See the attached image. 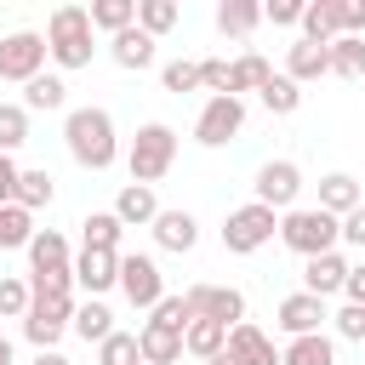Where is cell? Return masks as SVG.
Listing matches in <instances>:
<instances>
[{
    "label": "cell",
    "mask_w": 365,
    "mask_h": 365,
    "mask_svg": "<svg viewBox=\"0 0 365 365\" xmlns=\"http://www.w3.org/2000/svg\"><path fill=\"white\" fill-rule=\"evenodd\" d=\"M34 365H68V359H63L57 348H46V354H34Z\"/></svg>",
    "instance_id": "obj_49"
},
{
    "label": "cell",
    "mask_w": 365,
    "mask_h": 365,
    "mask_svg": "<svg viewBox=\"0 0 365 365\" xmlns=\"http://www.w3.org/2000/svg\"><path fill=\"white\" fill-rule=\"evenodd\" d=\"M342 245H365V205L342 217Z\"/></svg>",
    "instance_id": "obj_47"
},
{
    "label": "cell",
    "mask_w": 365,
    "mask_h": 365,
    "mask_svg": "<svg viewBox=\"0 0 365 365\" xmlns=\"http://www.w3.org/2000/svg\"><path fill=\"white\" fill-rule=\"evenodd\" d=\"M74 291H34V302H29V314H23V336L46 354V348H57V336L74 325Z\"/></svg>",
    "instance_id": "obj_5"
},
{
    "label": "cell",
    "mask_w": 365,
    "mask_h": 365,
    "mask_svg": "<svg viewBox=\"0 0 365 365\" xmlns=\"http://www.w3.org/2000/svg\"><path fill=\"white\" fill-rule=\"evenodd\" d=\"M297 194H302V171L291 160H268L257 171V205L268 211H297Z\"/></svg>",
    "instance_id": "obj_11"
},
{
    "label": "cell",
    "mask_w": 365,
    "mask_h": 365,
    "mask_svg": "<svg viewBox=\"0 0 365 365\" xmlns=\"http://www.w3.org/2000/svg\"><path fill=\"white\" fill-rule=\"evenodd\" d=\"M80 228H86V251H120V234H125V222H120L114 211H91Z\"/></svg>",
    "instance_id": "obj_30"
},
{
    "label": "cell",
    "mask_w": 365,
    "mask_h": 365,
    "mask_svg": "<svg viewBox=\"0 0 365 365\" xmlns=\"http://www.w3.org/2000/svg\"><path fill=\"white\" fill-rule=\"evenodd\" d=\"M365 205V188H359V177H348V171H331V177H319V211H331L336 222L348 217V211H359Z\"/></svg>",
    "instance_id": "obj_15"
},
{
    "label": "cell",
    "mask_w": 365,
    "mask_h": 365,
    "mask_svg": "<svg viewBox=\"0 0 365 365\" xmlns=\"http://www.w3.org/2000/svg\"><path fill=\"white\" fill-rule=\"evenodd\" d=\"M342 297L365 308V262H359V268H348V285H342Z\"/></svg>",
    "instance_id": "obj_48"
},
{
    "label": "cell",
    "mask_w": 365,
    "mask_h": 365,
    "mask_svg": "<svg viewBox=\"0 0 365 365\" xmlns=\"http://www.w3.org/2000/svg\"><path fill=\"white\" fill-rule=\"evenodd\" d=\"M205 365H240V359H234V354L222 348V354H217V359H205Z\"/></svg>",
    "instance_id": "obj_50"
},
{
    "label": "cell",
    "mask_w": 365,
    "mask_h": 365,
    "mask_svg": "<svg viewBox=\"0 0 365 365\" xmlns=\"http://www.w3.org/2000/svg\"><path fill=\"white\" fill-rule=\"evenodd\" d=\"M274 228H279V217L268 211V205H240V211H228V222H222V245L234 251V257H251V251H262L268 240H274Z\"/></svg>",
    "instance_id": "obj_6"
},
{
    "label": "cell",
    "mask_w": 365,
    "mask_h": 365,
    "mask_svg": "<svg viewBox=\"0 0 365 365\" xmlns=\"http://www.w3.org/2000/svg\"><path fill=\"white\" fill-rule=\"evenodd\" d=\"M279 240L308 262V257H325V251L342 245V222L331 211H319V205H297V211L279 217Z\"/></svg>",
    "instance_id": "obj_3"
},
{
    "label": "cell",
    "mask_w": 365,
    "mask_h": 365,
    "mask_svg": "<svg viewBox=\"0 0 365 365\" xmlns=\"http://www.w3.org/2000/svg\"><path fill=\"white\" fill-rule=\"evenodd\" d=\"M29 143V108L23 103H0V154Z\"/></svg>",
    "instance_id": "obj_36"
},
{
    "label": "cell",
    "mask_w": 365,
    "mask_h": 365,
    "mask_svg": "<svg viewBox=\"0 0 365 365\" xmlns=\"http://www.w3.org/2000/svg\"><path fill=\"white\" fill-rule=\"evenodd\" d=\"M359 29H365V0H342V34L359 40Z\"/></svg>",
    "instance_id": "obj_46"
},
{
    "label": "cell",
    "mask_w": 365,
    "mask_h": 365,
    "mask_svg": "<svg viewBox=\"0 0 365 365\" xmlns=\"http://www.w3.org/2000/svg\"><path fill=\"white\" fill-rule=\"evenodd\" d=\"M228 74H234V63H222V57L200 63V86H211V97H228Z\"/></svg>",
    "instance_id": "obj_42"
},
{
    "label": "cell",
    "mask_w": 365,
    "mask_h": 365,
    "mask_svg": "<svg viewBox=\"0 0 365 365\" xmlns=\"http://www.w3.org/2000/svg\"><path fill=\"white\" fill-rule=\"evenodd\" d=\"M182 297H188V314H194V319H217V325H228V331L245 319V297H240L234 285H188Z\"/></svg>",
    "instance_id": "obj_10"
},
{
    "label": "cell",
    "mask_w": 365,
    "mask_h": 365,
    "mask_svg": "<svg viewBox=\"0 0 365 365\" xmlns=\"http://www.w3.org/2000/svg\"><path fill=\"white\" fill-rule=\"evenodd\" d=\"M40 228H34V211H23V205H0V251H29V240H34Z\"/></svg>",
    "instance_id": "obj_27"
},
{
    "label": "cell",
    "mask_w": 365,
    "mask_h": 365,
    "mask_svg": "<svg viewBox=\"0 0 365 365\" xmlns=\"http://www.w3.org/2000/svg\"><path fill=\"white\" fill-rule=\"evenodd\" d=\"M17 177H23V171H17V160H11V154H0V205H17Z\"/></svg>",
    "instance_id": "obj_45"
},
{
    "label": "cell",
    "mask_w": 365,
    "mask_h": 365,
    "mask_svg": "<svg viewBox=\"0 0 365 365\" xmlns=\"http://www.w3.org/2000/svg\"><path fill=\"white\" fill-rule=\"evenodd\" d=\"M137 348H143V365H177V359H182V331L148 319V325L137 331Z\"/></svg>",
    "instance_id": "obj_17"
},
{
    "label": "cell",
    "mask_w": 365,
    "mask_h": 365,
    "mask_svg": "<svg viewBox=\"0 0 365 365\" xmlns=\"http://www.w3.org/2000/svg\"><path fill=\"white\" fill-rule=\"evenodd\" d=\"M114 217L125 222V228H154V217H160V200H154V188H143V182H125L120 188V200H114Z\"/></svg>",
    "instance_id": "obj_21"
},
{
    "label": "cell",
    "mask_w": 365,
    "mask_h": 365,
    "mask_svg": "<svg viewBox=\"0 0 365 365\" xmlns=\"http://www.w3.org/2000/svg\"><path fill=\"white\" fill-rule=\"evenodd\" d=\"M257 23H262V6L257 0H222L217 6V29L222 34H251Z\"/></svg>",
    "instance_id": "obj_31"
},
{
    "label": "cell",
    "mask_w": 365,
    "mask_h": 365,
    "mask_svg": "<svg viewBox=\"0 0 365 365\" xmlns=\"http://www.w3.org/2000/svg\"><path fill=\"white\" fill-rule=\"evenodd\" d=\"M51 194H57V188H51V177H46V171H23V177H17V205H23V211L51 205Z\"/></svg>",
    "instance_id": "obj_38"
},
{
    "label": "cell",
    "mask_w": 365,
    "mask_h": 365,
    "mask_svg": "<svg viewBox=\"0 0 365 365\" xmlns=\"http://www.w3.org/2000/svg\"><path fill=\"white\" fill-rule=\"evenodd\" d=\"M331 319H336V336L365 342V308H359V302H342V314H331Z\"/></svg>",
    "instance_id": "obj_43"
},
{
    "label": "cell",
    "mask_w": 365,
    "mask_h": 365,
    "mask_svg": "<svg viewBox=\"0 0 365 365\" xmlns=\"http://www.w3.org/2000/svg\"><path fill=\"white\" fill-rule=\"evenodd\" d=\"M222 348H228V325H217V319H194L182 331V354H194V359H217Z\"/></svg>",
    "instance_id": "obj_24"
},
{
    "label": "cell",
    "mask_w": 365,
    "mask_h": 365,
    "mask_svg": "<svg viewBox=\"0 0 365 365\" xmlns=\"http://www.w3.org/2000/svg\"><path fill=\"white\" fill-rule=\"evenodd\" d=\"M68 331H74L80 342H108V336H114V314L91 297V302H80V308H74V325H68Z\"/></svg>",
    "instance_id": "obj_26"
},
{
    "label": "cell",
    "mask_w": 365,
    "mask_h": 365,
    "mask_svg": "<svg viewBox=\"0 0 365 365\" xmlns=\"http://www.w3.org/2000/svg\"><path fill=\"white\" fill-rule=\"evenodd\" d=\"M279 365H336V348H331L325 331H314V336H291L285 354H279Z\"/></svg>",
    "instance_id": "obj_25"
},
{
    "label": "cell",
    "mask_w": 365,
    "mask_h": 365,
    "mask_svg": "<svg viewBox=\"0 0 365 365\" xmlns=\"http://www.w3.org/2000/svg\"><path fill=\"white\" fill-rule=\"evenodd\" d=\"M63 143H68V154H74L86 171H108V165L120 160L114 114H108V108H68V120H63Z\"/></svg>",
    "instance_id": "obj_1"
},
{
    "label": "cell",
    "mask_w": 365,
    "mask_h": 365,
    "mask_svg": "<svg viewBox=\"0 0 365 365\" xmlns=\"http://www.w3.org/2000/svg\"><path fill=\"white\" fill-rule=\"evenodd\" d=\"M325 319H331V314H325V297L291 291V297L279 302V331H285V336H314Z\"/></svg>",
    "instance_id": "obj_12"
},
{
    "label": "cell",
    "mask_w": 365,
    "mask_h": 365,
    "mask_svg": "<svg viewBox=\"0 0 365 365\" xmlns=\"http://www.w3.org/2000/svg\"><path fill=\"white\" fill-rule=\"evenodd\" d=\"M302 11H308V0H274V6H262V17H268V23H279V29L302 23Z\"/></svg>",
    "instance_id": "obj_44"
},
{
    "label": "cell",
    "mask_w": 365,
    "mask_h": 365,
    "mask_svg": "<svg viewBox=\"0 0 365 365\" xmlns=\"http://www.w3.org/2000/svg\"><path fill=\"white\" fill-rule=\"evenodd\" d=\"M274 80V68H268V57H257V51H245L240 63H234V74H228V97H240V91H262Z\"/></svg>",
    "instance_id": "obj_29"
},
{
    "label": "cell",
    "mask_w": 365,
    "mask_h": 365,
    "mask_svg": "<svg viewBox=\"0 0 365 365\" xmlns=\"http://www.w3.org/2000/svg\"><path fill=\"white\" fill-rule=\"evenodd\" d=\"M154 240H160V251H194L200 222H194L188 211H160V217H154Z\"/></svg>",
    "instance_id": "obj_22"
},
{
    "label": "cell",
    "mask_w": 365,
    "mask_h": 365,
    "mask_svg": "<svg viewBox=\"0 0 365 365\" xmlns=\"http://www.w3.org/2000/svg\"><path fill=\"white\" fill-rule=\"evenodd\" d=\"M0 365H11V342L6 336H0Z\"/></svg>",
    "instance_id": "obj_51"
},
{
    "label": "cell",
    "mask_w": 365,
    "mask_h": 365,
    "mask_svg": "<svg viewBox=\"0 0 365 365\" xmlns=\"http://www.w3.org/2000/svg\"><path fill=\"white\" fill-rule=\"evenodd\" d=\"M285 74H291L297 86H308V80H319V74H331V46H314V40H297V46L285 51Z\"/></svg>",
    "instance_id": "obj_20"
},
{
    "label": "cell",
    "mask_w": 365,
    "mask_h": 365,
    "mask_svg": "<svg viewBox=\"0 0 365 365\" xmlns=\"http://www.w3.org/2000/svg\"><path fill=\"white\" fill-rule=\"evenodd\" d=\"M342 285H348L342 251H325V257H308V262H302V291H308V297H331V291H342Z\"/></svg>",
    "instance_id": "obj_16"
},
{
    "label": "cell",
    "mask_w": 365,
    "mask_h": 365,
    "mask_svg": "<svg viewBox=\"0 0 365 365\" xmlns=\"http://www.w3.org/2000/svg\"><path fill=\"white\" fill-rule=\"evenodd\" d=\"M257 97H262V108H268V114H297V108H302V86H297L291 74H274Z\"/></svg>",
    "instance_id": "obj_33"
},
{
    "label": "cell",
    "mask_w": 365,
    "mask_h": 365,
    "mask_svg": "<svg viewBox=\"0 0 365 365\" xmlns=\"http://www.w3.org/2000/svg\"><path fill=\"white\" fill-rule=\"evenodd\" d=\"M63 103H68L63 74H34V80L23 86V108H63Z\"/></svg>",
    "instance_id": "obj_32"
},
{
    "label": "cell",
    "mask_w": 365,
    "mask_h": 365,
    "mask_svg": "<svg viewBox=\"0 0 365 365\" xmlns=\"http://www.w3.org/2000/svg\"><path fill=\"white\" fill-rule=\"evenodd\" d=\"M137 29L143 34H171L177 29V0H137Z\"/></svg>",
    "instance_id": "obj_35"
},
{
    "label": "cell",
    "mask_w": 365,
    "mask_h": 365,
    "mask_svg": "<svg viewBox=\"0 0 365 365\" xmlns=\"http://www.w3.org/2000/svg\"><path fill=\"white\" fill-rule=\"evenodd\" d=\"M120 291H125V302L131 308H160L165 302V274H160V262L154 257H120Z\"/></svg>",
    "instance_id": "obj_8"
},
{
    "label": "cell",
    "mask_w": 365,
    "mask_h": 365,
    "mask_svg": "<svg viewBox=\"0 0 365 365\" xmlns=\"http://www.w3.org/2000/svg\"><path fill=\"white\" fill-rule=\"evenodd\" d=\"M74 285L91 291V297H103L108 285H120V251H80V262H74Z\"/></svg>",
    "instance_id": "obj_14"
},
{
    "label": "cell",
    "mask_w": 365,
    "mask_h": 365,
    "mask_svg": "<svg viewBox=\"0 0 365 365\" xmlns=\"http://www.w3.org/2000/svg\"><path fill=\"white\" fill-rule=\"evenodd\" d=\"M240 125H245V103H240V97H211V103L200 108V120H194V143L222 148L228 137H240Z\"/></svg>",
    "instance_id": "obj_9"
},
{
    "label": "cell",
    "mask_w": 365,
    "mask_h": 365,
    "mask_svg": "<svg viewBox=\"0 0 365 365\" xmlns=\"http://www.w3.org/2000/svg\"><path fill=\"white\" fill-rule=\"evenodd\" d=\"M171 160H177V131L171 125H143L137 137H131V154H125V165H131V182H143V188H154L165 171H171Z\"/></svg>",
    "instance_id": "obj_4"
},
{
    "label": "cell",
    "mask_w": 365,
    "mask_h": 365,
    "mask_svg": "<svg viewBox=\"0 0 365 365\" xmlns=\"http://www.w3.org/2000/svg\"><path fill=\"white\" fill-rule=\"evenodd\" d=\"M160 86H165V91H177V97H182V91H194V86H200V63H182V57H177V63H165V68H160Z\"/></svg>",
    "instance_id": "obj_40"
},
{
    "label": "cell",
    "mask_w": 365,
    "mask_h": 365,
    "mask_svg": "<svg viewBox=\"0 0 365 365\" xmlns=\"http://www.w3.org/2000/svg\"><path fill=\"white\" fill-rule=\"evenodd\" d=\"M46 57H51L46 34L17 29V34H6V40H0V80H23V86H29V80L46 68Z\"/></svg>",
    "instance_id": "obj_7"
},
{
    "label": "cell",
    "mask_w": 365,
    "mask_h": 365,
    "mask_svg": "<svg viewBox=\"0 0 365 365\" xmlns=\"http://www.w3.org/2000/svg\"><path fill=\"white\" fill-rule=\"evenodd\" d=\"M34 302V285L29 279H0V319H23Z\"/></svg>",
    "instance_id": "obj_39"
},
{
    "label": "cell",
    "mask_w": 365,
    "mask_h": 365,
    "mask_svg": "<svg viewBox=\"0 0 365 365\" xmlns=\"http://www.w3.org/2000/svg\"><path fill=\"white\" fill-rule=\"evenodd\" d=\"M97 365H143V348L131 331H114L108 342H97Z\"/></svg>",
    "instance_id": "obj_37"
},
{
    "label": "cell",
    "mask_w": 365,
    "mask_h": 365,
    "mask_svg": "<svg viewBox=\"0 0 365 365\" xmlns=\"http://www.w3.org/2000/svg\"><path fill=\"white\" fill-rule=\"evenodd\" d=\"M148 319H154V325H171V331H188V325H194V314H188V297H165V302H160Z\"/></svg>",
    "instance_id": "obj_41"
},
{
    "label": "cell",
    "mask_w": 365,
    "mask_h": 365,
    "mask_svg": "<svg viewBox=\"0 0 365 365\" xmlns=\"http://www.w3.org/2000/svg\"><path fill=\"white\" fill-rule=\"evenodd\" d=\"M29 262H34V279H51V274H74V262H68V240H63L57 228H40V234L29 240Z\"/></svg>",
    "instance_id": "obj_13"
},
{
    "label": "cell",
    "mask_w": 365,
    "mask_h": 365,
    "mask_svg": "<svg viewBox=\"0 0 365 365\" xmlns=\"http://www.w3.org/2000/svg\"><path fill=\"white\" fill-rule=\"evenodd\" d=\"M108 57H114L120 68H148V63H154V34H143V29L131 23L125 34L108 40Z\"/></svg>",
    "instance_id": "obj_23"
},
{
    "label": "cell",
    "mask_w": 365,
    "mask_h": 365,
    "mask_svg": "<svg viewBox=\"0 0 365 365\" xmlns=\"http://www.w3.org/2000/svg\"><path fill=\"white\" fill-rule=\"evenodd\" d=\"M228 354L240 359V365H279V354H274V342L251 325V319H240L234 331H228Z\"/></svg>",
    "instance_id": "obj_18"
},
{
    "label": "cell",
    "mask_w": 365,
    "mask_h": 365,
    "mask_svg": "<svg viewBox=\"0 0 365 365\" xmlns=\"http://www.w3.org/2000/svg\"><path fill=\"white\" fill-rule=\"evenodd\" d=\"M131 23H137V0H97V6H91V29H103L108 40L125 34Z\"/></svg>",
    "instance_id": "obj_28"
},
{
    "label": "cell",
    "mask_w": 365,
    "mask_h": 365,
    "mask_svg": "<svg viewBox=\"0 0 365 365\" xmlns=\"http://www.w3.org/2000/svg\"><path fill=\"white\" fill-rule=\"evenodd\" d=\"M336 34H342V0H308V11H302V40L331 46Z\"/></svg>",
    "instance_id": "obj_19"
},
{
    "label": "cell",
    "mask_w": 365,
    "mask_h": 365,
    "mask_svg": "<svg viewBox=\"0 0 365 365\" xmlns=\"http://www.w3.org/2000/svg\"><path fill=\"white\" fill-rule=\"evenodd\" d=\"M91 6H57L51 23H46V46H51V63L57 68H86L91 63Z\"/></svg>",
    "instance_id": "obj_2"
},
{
    "label": "cell",
    "mask_w": 365,
    "mask_h": 365,
    "mask_svg": "<svg viewBox=\"0 0 365 365\" xmlns=\"http://www.w3.org/2000/svg\"><path fill=\"white\" fill-rule=\"evenodd\" d=\"M331 74H342V80H359V74H365V40H354V34H336V40H331Z\"/></svg>",
    "instance_id": "obj_34"
}]
</instances>
